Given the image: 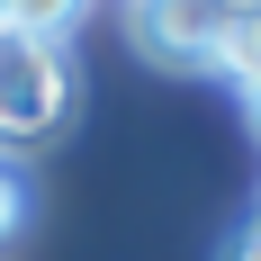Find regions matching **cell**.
<instances>
[{"mask_svg":"<svg viewBox=\"0 0 261 261\" xmlns=\"http://www.w3.org/2000/svg\"><path fill=\"white\" fill-rule=\"evenodd\" d=\"M243 117H252V135H261V81H243Z\"/></svg>","mask_w":261,"mask_h":261,"instance_id":"7","label":"cell"},{"mask_svg":"<svg viewBox=\"0 0 261 261\" xmlns=\"http://www.w3.org/2000/svg\"><path fill=\"white\" fill-rule=\"evenodd\" d=\"M126 27L153 63H198V72H216V54L234 36V18L216 0H126Z\"/></svg>","mask_w":261,"mask_h":261,"instance_id":"2","label":"cell"},{"mask_svg":"<svg viewBox=\"0 0 261 261\" xmlns=\"http://www.w3.org/2000/svg\"><path fill=\"white\" fill-rule=\"evenodd\" d=\"M225 261H261V216H252V225H243L234 243H225Z\"/></svg>","mask_w":261,"mask_h":261,"instance_id":"5","label":"cell"},{"mask_svg":"<svg viewBox=\"0 0 261 261\" xmlns=\"http://www.w3.org/2000/svg\"><path fill=\"white\" fill-rule=\"evenodd\" d=\"M81 108V63L63 36H18L0 27V153H27L72 126Z\"/></svg>","mask_w":261,"mask_h":261,"instance_id":"1","label":"cell"},{"mask_svg":"<svg viewBox=\"0 0 261 261\" xmlns=\"http://www.w3.org/2000/svg\"><path fill=\"white\" fill-rule=\"evenodd\" d=\"M216 9H225L234 27H243V18H261V0H216Z\"/></svg>","mask_w":261,"mask_h":261,"instance_id":"6","label":"cell"},{"mask_svg":"<svg viewBox=\"0 0 261 261\" xmlns=\"http://www.w3.org/2000/svg\"><path fill=\"white\" fill-rule=\"evenodd\" d=\"M18 225H27V180L9 171V162H0V243L18 234Z\"/></svg>","mask_w":261,"mask_h":261,"instance_id":"4","label":"cell"},{"mask_svg":"<svg viewBox=\"0 0 261 261\" xmlns=\"http://www.w3.org/2000/svg\"><path fill=\"white\" fill-rule=\"evenodd\" d=\"M81 18V0H0V27H18V36H63Z\"/></svg>","mask_w":261,"mask_h":261,"instance_id":"3","label":"cell"}]
</instances>
